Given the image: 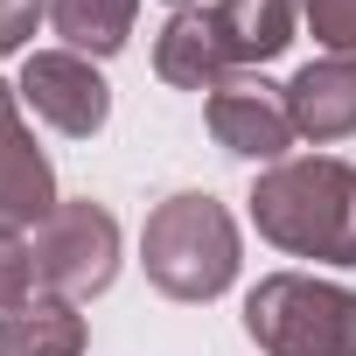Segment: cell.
<instances>
[{
  "label": "cell",
  "instance_id": "obj_3",
  "mask_svg": "<svg viewBox=\"0 0 356 356\" xmlns=\"http://www.w3.org/2000/svg\"><path fill=\"white\" fill-rule=\"evenodd\" d=\"M245 335L266 356H356V293L314 273H266L245 293Z\"/></svg>",
  "mask_w": 356,
  "mask_h": 356
},
{
  "label": "cell",
  "instance_id": "obj_6",
  "mask_svg": "<svg viewBox=\"0 0 356 356\" xmlns=\"http://www.w3.org/2000/svg\"><path fill=\"white\" fill-rule=\"evenodd\" d=\"M56 168L22 126V91L0 84V224L8 231H42L56 217Z\"/></svg>",
  "mask_w": 356,
  "mask_h": 356
},
{
  "label": "cell",
  "instance_id": "obj_14",
  "mask_svg": "<svg viewBox=\"0 0 356 356\" xmlns=\"http://www.w3.org/2000/svg\"><path fill=\"white\" fill-rule=\"evenodd\" d=\"M29 293H35V252H29V238H22V231L0 224V314L22 307Z\"/></svg>",
  "mask_w": 356,
  "mask_h": 356
},
{
  "label": "cell",
  "instance_id": "obj_2",
  "mask_svg": "<svg viewBox=\"0 0 356 356\" xmlns=\"http://www.w3.org/2000/svg\"><path fill=\"white\" fill-rule=\"evenodd\" d=\"M140 266L168 300H217L238 280V224L217 196L182 189L154 203L147 231H140Z\"/></svg>",
  "mask_w": 356,
  "mask_h": 356
},
{
  "label": "cell",
  "instance_id": "obj_5",
  "mask_svg": "<svg viewBox=\"0 0 356 356\" xmlns=\"http://www.w3.org/2000/svg\"><path fill=\"white\" fill-rule=\"evenodd\" d=\"M56 133H70V140H91L105 119H112V84L91 70V56H77V49H35L29 63H22V84H15Z\"/></svg>",
  "mask_w": 356,
  "mask_h": 356
},
{
  "label": "cell",
  "instance_id": "obj_9",
  "mask_svg": "<svg viewBox=\"0 0 356 356\" xmlns=\"http://www.w3.org/2000/svg\"><path fill=\"white\" fill-rule=\"evenodd\" d=\"M154 77L175 84V91H217L231 84V56H224V35L203 8H175L161 42H154Z\"/></svg>",
  "mask_w": 356,
  "mask_h": 356
},
{
  "label": "cell",
  "instance_id": "obj_12",
  "mask_svg": "<svg viewBox=\"0 0 356 356\" xmlns=\"http://www.w3.org/2000/svg\"><path fill=\"white\" fill-rule=\"evenodd\" d=\"M140 0H49V22L77 56H119L133 35Z\"/></svg>",
  "mask_w": 356,
  "mask_h": 356
},
{
  "label": "cell",
  "instance_id": "obj_4",
  "mask_svg": "<svg viewBox=\"0 0 356 356\" xmlns=\"http://www.w3.org/2000/svg\"><path fill=\"white\" fill-rule=\"evenodd\" d=\"M29 252H35V293L91 300L119 273V217L105 203H91V196L56 203V217L29 238Z\"/></svg>",
  "mask_w": 356,
  "mask_h": 356
},
{
  "label": "cell",
  "instance_id": "obj_13",
  "mask_svg": "<svg viewBox=\"0 0 356 356\" xmlns=\"http://www.w3.org/2000/svg\"><path fill=\"white\" fill-rule=\"evenodd\" d=\"M300 15H307V29L328 56L356 63V0H300Z\"/></svg>",
  "mask_w": 356,
  "mask_h": 356
},
{
  "label": "cell",
  "instance_id": "obj_7",
  "mask_svg": "<svg viewBox=\"0 0 356 356\" xmlns=\"http://www.w3.org/2000/svg\"><path fill=\"white\" fill-rule=\"evenodd\" d=\"M210 133L238 161H286V147L300 140L293 119H286V98L259 77H231V84L210 91Z\"/></svg>",
  "mask_w": 356,
  "mask_h": 356
},
{
  "label": "cell",
  "instance_id": "obj_16",
  "mask_svg": "<svg viewBox=\"0 0 356 356\" xmlns=\"http://www.w3.org/2000/svg\"><path fill=\"white\" fill-rule=\"evenodd\" d=\"M175 8H189V0H175Z\"/></svg>",
  "mask_w": 356,
  "mask_h": 356
},
{
  "label": "cell",
  "instance_id": "obj_8",
  "mask_svg": "<svg viewBox=\"0 0 356 356\" xmlns=\"http://www.w3.org/2000/svg\"><path fill=\"white\" fill-rule=\"evenodd\" d=\"M280 98H286V119L300 140H349L356 133V63H342V56L300 63Z\"/></svg>",
  "mask_w": 356,
  "mask_h": 356
},
{
  "label": "cell",
  "instance_id": "obj_1",
  "mask_svg": "<svg viewBox=\"0 0 356 356\" xmlns=\"http://www.w3.org/2000/svg\"><path fill=\"white\" fill-rule=\"evenodd\" d=\"M252 224L266 245L314 259V266H356V168L335 154L273 161L252 189Z\"/></svg>",
  "mask_w": 356,
  "mask_h": 356
},
{
  "label": "cell",
  "instance_id": "obj_15",
  "mask_svg": "<svg viewBox=\"0 0 356 356\" xmlns=\"http://www.w3.org/2000/svg\"><path fill=\"white\" fill-rule=\"evenodd\" d=\"M42 15H49V0H0V56H15V49L35 35Z\"/></svg>",
  "mask_w": 356,
  "mask_h": 356
},
{
  "label": "cell",
  "instance_id": "obj_10",
  "mask_svg": "<svg viewBox=\"0 0 356 356\" xmlns=\"http://www.w3.org/2000/svg\"><path fill=\"white\" fill-rule=\"evenodd\" d=\"M0 356H84V314L77 300L29 293L22 307L0 314Z\"/></svg>",
  "mask_w": 356,
  "mask_h": 356
},
{
  "label": "cell",
  "instance_id": "obj_11",
  "mask_svg": "<svg viewBox=\"0 0 356 356\" xmlns=\"http://www.w3.org/2000/svg\"><path fill=\"white\" fill-rule=\"evenodd\" d=\"M210 22L231 63H273L293 42V0H217Z\"/></svg>",
  "mask_w": 356,
  "mask_h": 356
}]
</instances>
